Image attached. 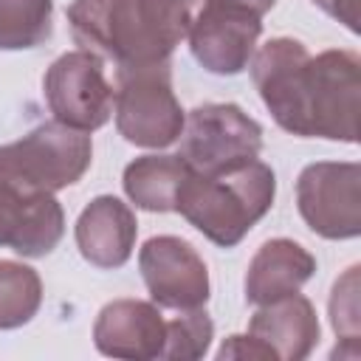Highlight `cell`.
Wrapping results in <instances>:
<instances>
[{
  "label": "cell",
  "instance_id": "cell-9",
  "mask_svg": "<svg viewBox=\"0 0 361 361\" xmlns=\"http://www.w3.org/2000/svg\"><path fill=\"white\" fill-rule=\"evenodd\" d=\"M138 268L158 307L195 310L209 302V268L195 245L180 237H149L138 251Z\"/></svg>",
  "mask_w": 361,
  "mask_h": 361
},
{
  "label": "cell",
  "instance_id": "cell-21",
  "mask_svg": "<svg viewBox=\"0 0 361 361\" xmlns=\"http://www.w3.org/2000/svg\"><path fill=\"white\" fill-rule=\"evenodd\" d=\"M217 358H259V361H271L268 350L257 338H251L248 333L245 336H228L223 341V347L217 350Z\"/></svg>",
  "mask_w": 361,
  "mask_h": 361
},
{
  "label": "cell",
  "instance_id": "cell-10",
  "mask_svg": "<svg viewBox=\"0 0 361 361\" xmlns=\"http://www.w3.org/2000/svg\"><path fill=\"white\" fill-rule=\"evenodd\" d=\"M259 34H262V17L203 0L186 37L192 56L209 73L237 76L248 68Z\"/></svg>",
  "mask_w": 361,
  "mask_h": 361
},
{
  "label": "cell",
  "instance_id": "cell-20",
  "mask_svg": "<svg viewBox=\"0 0 361 361\" xmlns=\"http://www.w3.org/2000/svg\"><path fill=\"white\" fill-rule=\"evenodd\" d=\"M358 265L347 268L341 279H336L330 293V324L338 338L358 341L361 333V307H358Z\"/></svg>",
  "mask_w": 361,
  "mask_h": 361
},
{
  "label": "cell",
  "instance_id": "cell-15",
  "mask_svg": "<svg viewBox=\"0 0 361 361\" xmlns=\"http://www.w3.org/2000/svg\"><path fill=\"white\" fill-rule=\"evenodd\" d=\"M316 274V257L288 237H274L259 245L245 271V299L265 305L299 290Z\"/></svg>",
  "mask_w": 361,
  "mask_h": 361
},
{
  "label": "cell",
  "instance_id": "cell-17",
  "mask_svg": "<svg viewBox=\"0 0 361 361\" xmlns=\"http://www.w3.org/2000/svg\"><path fill=\"white\" fill-rule=\"evenodd\" d=\"M42 305V279L31 265L0 259V330L28 324Z\"/></svg>",
  "mask_w": 361,
  "mask_h": 361
},
{
  "label": "cell",
  "instance_id": "cell-3",
  "mask_svg": "<svg viewBox=\"0 0 361 361\" xmlns=\"http://www.w3.org/2000/svg\"><path fill=\"white\" fill-rule=\"evenodd\" d=\"M274 197V169L254 158L220 175L189 172L178 189L175 212L214 245L234 248L271 212Z\"/></svg>",
  "mask_w": 361,
  "mask_h": 361
},
{
  "label": "cell",
  "instance_id": "cell-8",
  "mask_svg": "<svg viewBox=\"0 0 361 361\" xmlns=\"http://www.w3.org/2000/svg\"><path fill=\"white\" fill-rule=\"evenodd\" d=\"M42 93L54 118L65 127L93 133L113 116L116 90L104 76V62L93 51H68L42 76Z\"/></svg>",
  "mask_w": 361,
  "mask_h": 361
},
{
  "label": "cell",
  "instance_id": "cell-2",
  "mask_svg": "<svg viewBox=\"0 0 361 361\" xmlns=\"http://www.w3.org/2000/svg\"><path fill=\"white\" fill-rule=\"evenodd\" d=\"M203 0H73L68 25L85 51L113 59L116 68L166 62Z\"/></svg>",
  "mask_w": 361,
  "mask_h": 361
},
{
  "label": "cell",
  "instance_id": "cell-11",
  "mask_svg": "<svg viewBox=\"0 0 361 361\" xmlns=\"http://www.w3.org/2000/svg\"><path fill=\"white\" fill-rule=\"evenodd\" d=\"M65 234V212L51 192H28L0 172V248L37 259Z\"/></svg>",
  "mask_w": 361,
  "mask_h": 361
},
{
  "label": "cell",
  "instance_id": "cell-18",
  "mask_svg": "<svg viewBox=\"0 0 361 361\" xmlns=\"http://www.w3.org/2000/svg\"><path fill=\"white\" fill-rule=\"evenodd\" d=\"M54 0H0V51H25L54 31Z\"/></svg>",
  "mask_w": 361,
  "mask_h": 361
},
{
  "label": "cell",
  "instance_id": "cell-13",
  "mask_svg": "<svg viewBox=\"0 0 361 361\" xmlns=\"http://www.w3.org/2000/svg\"><path fill=\"white\" fill-rule=\"evenodd\" d=\"M248 336L268 350L271 361H302L316 350L322 327L310 299L293 290L259 305L248 322Z\"/></svg>",
  "mask_w": 361,
  "mask_h": 361
},
{
  "label": "cell",
  "instance_id": "cell-16",
  "mask_svg": "<svg viewBox=\"0 0 361 361\" xmlns=\"http://www.w3.org/2000/svg\"><path fill=\"white\" fill-rule=\"evenodd\" d=\"M189 164L180 155H141L124 166V195L144 212H175L180 183L189 178Z\"/></svg>",
  "mask_w": 361,
  "mask_h": 361
},
{
  "label": "cell",
  "instance_id": "cell-19",
  "mask_svg": "<svg viewBox=\"0 0 361 361\" xmlns=\"http://www.w3.org/2000/svg\"><path fill=\"white\" fill-rule=\"evenodd\" d=\"M214 336V324L203 307L178 310L175 319H166V344L164 355L169 361H195L209 353Z\"/></svg>",
  "mask_w": 361,
  "mask_h": 361
},
{
  "label": "cell",
  "instance_id": "cell-12",
  "mask_svg": "<svg viewBox=\"0 0 361 361\" xmlns=\"http://www.w3.org/2000/svg\"><path fill=\"white\" fill-rule=\"evenodd\" d=\"M93 344L102 355L110 358H130V361L161 358L166 344V319L155 302L113 299L96 316Z\"/></svg>",
  "mask_w": 361,
  "mask_h": 361
},
{
  "label": "cell",
  "instance_id": "cell-4",
  "mask_svg": "<svg viewBox=\"0 0 361 361\" xmlns=\"http://www.w3.org/2000/svg\"><path fill=\"white\" fill-rule=\"evenodd\" d=\"M113 99L118 135L135 147L164 149L180 138L183 110L172 90V68L166 62L118 68Z\"/></svg>",
  "mask_w": 361,
  "mask_h": 361
},
{
  "label": "cell",
  "instance_id": "cell-23",
  "mask_svg": "<svg viewBox=\"0 0 361 361\" xmlns=\"http://www.w3.org/2000/svg\"><path fill=\"white\" fill-rule=\"evenodd\" d=\"M212 3H223V6H231V8H240V11H248L254 17H262L274 8L276 0H212Z\"/></svg>",
  "mask_w": 361,
  "mask_h": 361
},
{
  "label": "cell",
  "instance_id": "cell-7",
  "mask_svg": "<svg viewBox=\"0 0 361 361\" xmlns=\"http://www.w3.org/2000/svg\"><path fill=\"white\" fill-rule=\"evenodd\" d=\"M296 206L307 228L324 240L361 234V164L316 161L299 172Z\"/></svg>",
  "mask_w": 361,
  "mask_h": 361
},
{
  "label": "cell",
  "instance_id": "cell-1",
  "mask_svg": "<svg viewBox=\"0 0 361 361\" xmlns=\"http://www.w3.org/2000/svg\"><path fill=\"white\" fill-rule=\"evenodd\" d=\"M251 79L274 121L299 138L358 141L361 59L355 51H322L310 56L293 37L268 39L254 62Z\"/></svg>",
  "mask_w": 361,
  "mask_h": 361
},
{
  "label": "cell",
  "instance_id": "cell-5",
  "mask_svg": "<svg viewBox=\"0 0 361 361\" xmlns=\"http://www.w3.org/2000/svg\"><path fill=\"white\" fill-rule=\"evenodd\" d=\"M93 161L90 135L59 121L25 133L20 141L0 147V172L28 192H59L73 186Z\"/></svg>",
  "mask_w": 361,
  "mask_h": 361
},
{
  "label": "cell",
  "instance_id": "cell-22",
  "mask_svg": "<svg viewBox=\"0 0 361 361\" xmlns=\"http://www.w3.org/2000/svg\"><path fill=\"white\" fill-rule=\"evenodd\" d=\"M324 14L344 23L353 34H358V0H313Z\"/></svg>",
  "mask_w": 361,
  "mask_h": 361
},
{
  "label": "cell",
  "instance_id": "cell-6",
  "mask_svg": "<svg viewBox=\"0 0 361 361\" xmlns=\"http://www.w3.org/2000/svg\"><path fill=\"white\" fill-rule=\"evenodd\" d=\"M262 152V127L231 102L197 104L180 130V158L197 175L231 172Z\"/></svg>",
  "mask_w": 361,
  "mask_h": 361
},
{
  "label": "cell",
  "instance_id": "cell-14",
  "mask_svg": "<svg viewBox=\"0 0 361 361\" xmlns=\"http://www.w3.org/2000/svg\"><path fill=\"white\" fill-rule=\"evenodd\" d=\"M73 234H76L79 254L90 265L113 271L133 257L138 220L124 200L113 195H99L82 209Z\"/></svg>",
  "mask_w": 361,
  "mask_h": 361
}]
</instances>
